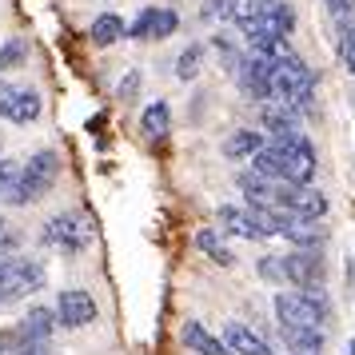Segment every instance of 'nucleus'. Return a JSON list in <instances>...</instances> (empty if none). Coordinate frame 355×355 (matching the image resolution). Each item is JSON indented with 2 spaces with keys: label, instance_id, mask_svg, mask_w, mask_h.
<instances>
[{
  "label": "nucleus",
  "instance_id": "obj_1",
  "mask_svg": "<svg viewBox=\"0 0 355 355\" xmlns=\"http://www.w3.org/2000/svg\"><path fill=\"white\" fill-rule=\"evenodd\" d=\"M56 180H60V152H56V148H40V152H33L28 160L20 164L17 180H12L8 192H4V204L28 208V204L44 200V196L56 188Z\"/></svg>",
  "mask_w": 355,
  "mask_h": 355
},
{
  "label": "nucleus",
  "instance_id": "obj_2",
  "mask_svg": "<svg viewBox=\"0 0 355 355\" xmlns=\"http://www.w3.org/2000/svg\"><path fill=\"white\" fill-rule=\"evenodd\" d=\"M272 307H275L279 327H311V331H323L331 323V300H327V288L323 284L275 291Z\"/></svg>",
  "mask_w": 355,
  "mask_h": 355
},
{
  "label": "nucleus",
  "instance_id": "obj_3",
  "mask_svg": "<svg viewBox=\"0 0 355 355\" xmlns=\"http://www.w3.org/2000/svg\"><path fill=\"white\" fill-rule=\"evenodd\" d=\"M268 104H279V108H291V112H300V108H311V104H315V76H311V68H307L295 52L279 56V60L272 64Z\"/></svg>",
  "mask_w": 355,
  "mask_h": 355
},
{
  "label": "nucleus",
  "instance_id": "obj_4",
  "mask_svg": "<svg viewBox=\"0 0 355 355\" xmlns=\"http://www.w3.org/2000/svg\"><path fill=\"white\" fill-rule=\"evenodd\" d=\"M44 279H49V272H44L40 259L8 256L0 263V307H8V304H17V300H24V295H33V291H40Z\"/></svg>",
  "mask_w": 355,
  "mask_h": 355
},
{
  "label": "nucleus",
  "instance_id": "obj_5",
  "mask_svg": "<svg viewBox=\"0 0 355 355\" xmlns=\"http://www.w3.org/2000/svg\"><path fill=\"white\" fill-rule=\"evenodd\" d=\"M279 164V184H311L315 180V148L307 136H291V140H268Z\"/></svg>",
  "mask_w": 355,
  "mask_h": 355
},
{
  "label": "nucleus",
  "instance_id": "obj_6",
  "mask_svg": "<svg viewBox=\"0 0 355 355\" xmlns=\"http://www.w3.org/2000/svg\"><path fill=\"white\" fill-rule=\"evenodd\" d=\"M275 208L288 211L291 220H323L331 200H327V192L311 188V184H279L275 188Z\"/></svg>",
  "mask_w": 355,
  "mask_h": 355
},
{
  "label": "nucleus",
  "instance_id": "obj_7",
  "mask_svg": "<svg viewBox=\"0 0 355 355\" xmlns=\"http://www.w3.org/2000/svg\"><path fill=\"white\" fill-rule=\"evenodd\" d=\"M40 240L49 243V248H56V252H64V256H76V252L88 248L92 227H88V220H84L80 211H60V216H52L49 224H44Z\"/></svg>",
  "mask_w": 355,
  "mask_h": 355
},
{
  "label": "nucleus",
  "instance_id": "obj_8",
  "mask_svg": "<svg viewBox=\"0 0 355 355\" xmlns=\"http://www.w3.org/2000/svg\"><path fill=\"white\" fill-rule=\"evenodd\" d=\"M279 268H284V288H315L327 275L323 252H288L279 256Z\"/></svg>",
  "mask_w": 355,
  "mask_h": 355
},
{
  "label": "nucleus",
  "instance_id": "obj_9",
  "mask_svg": "<svg viewBox=\"0 0 355 355\" xmlns=\"http://www.w3.org/2000/svg\"><path fill=\"white\" fill-rule=\"evenodd\" d=\"M96 300H92V291L84 288H64L56 295V323L68 327V331H76V327H88V323H96Z\"/></svg>",
  "mask_w": 355,
  "mask_h": 355
},
{
  "label": "nucleus",
  "instance_id": "obj_10",
  "mask_svg": "<svg viewBox=\"0 0 355 355\" xmlns=\"http://www.w3.org/2000/svg\"><path fill=\"white\" fill-rule=\"evenodd\" d=\"M40 108H44V100H40L36 88H12L8 84L0 92V116L12 120V124H33V120H40Z\"/></svg>",
  "mask_w": 355,
  "mask_h": 355
},
{
  "label": "nucleus",
  "instance_id": "obj_11",
  "mask_svg": "<svg viewBox=\"0 0 355 355\" xmlns=\"http://www.w3.org/2000/svg\"><path fill=\"white\" fill-rule=\"evenodd\" d=\"M259 124H263V132H268V140H291V136H304L300 112L279 108V104H263V108H259Z\"/></svg>",
  "mask_w": 355,
  "mask_h": 355
},
{
  "label": "nucleus",
  "instance_id": "obj_12",
  "mask_svg": "<svg viewBox=\"0 0 355 355\" xmlns=\"http://www.w3.org/2000/svg\"><path fill=\"white\" fill-rule=\"evenodd\" d=\"M216 232L220 236H236V240H252V243L263 240V232L252 224L248 208H236V204H224V208L216 211Z\"/></svg>",
  "mask_w": 355,
  "mask_h": 355
},
{
  "label": "nucleus",
  "instance_id": "obj_13",
  "mask_svg": "<svg viewBox=\"0 0 355 355\" xmlns=\"http://www.w3.org/2000/svg\"><path fill=\"white\" fill-rule=\"evenodd\" d=\"M279 236H284L295 252H320L323 243H327V227H323V220H288Z\"/></svg>",
  "mask_w": 355,
  "mask_h": 355
},
{
  "label": "nucleus",
  "instance_id": "obj_14",
  "mask_svg": "<svg viewBox=\"0 0 355 355\" xmlns=\"http://www.w3.org/2000/svg\"><path fill=\"white\" fill-rule=\"evenodd\" d=\"M220 339L227 343V352H232V355H275L272 343L259 336V331H252L248 323H236V320L224 327V336H220Z\"/></svg>",
  "mask_w": 355,
  "mask_h": 355
},
{
  "label": "nucleus",
  "instance_id": "obj_15",
  "mask_svg": "<svg viewBox=\"0 0 355 355\" xmlns=\"http://www.w3.org/2000/svg\"><path fill=\"white\" fill-rule=\"evenodd\" d=\"M180 339H184V347H188L192 355H232L224 339L216 336V331H208L200 320L184 323V327H180Z\"/></svg>",
  "mask_w": 355,
  "mask_h": 355
},
{
  "label": "nucleus",
  "instance_id": "obj_16",
  "mask_svg": "<svg viewBox=\"0 0 355 355\" xmlns=\"http://www.w3.org/2000/svg\"><path fill=\"white\" fill-rule=\"evenodd\" d=\"M124 36H128V24H124L120 12H100V17L92 20V28H88V40H92L96 49H112Z\"/></svg>",
  "mask_w": 355,
  "mask_h": 355
},
{
  "label": "nucleus",
  "instance_id": "obj_17",
  "mask_svg": "<svg viewBox=\"0 0 355 355\" xmlns=\"http://www.w3.org/2000/svg\"><path fill=\"white\" fill-rule=\"evenodd\" d=\"M236 184H240V192L248 196V204H263V208H275V180L259 176V172H252V168H243L240 176H236Z\"/></svg>",
  "mask_w": 355,
  "mask_h": 355
},
{
  "label": "nucleus",
  "instance_id": "obj_18",
  "mask_svg": "<svg viewBox=\"0 0 355 355\" xmlns=\"http://www.w3.org/2000/svg\"><path fill=\"white\" fill-rule=\"evenodd\" d=\"M268 144V136H263V132H252V128H240V132H232V136H227L224 144H220V152H224L227 160H252V156H256L259 148Z\"/></svg>",
  "mask_w": 355,
  "mask_h": 355
},
{
  "label": "nucleus",
  "instance_id": "obj_19",
  "mask_svg": "<svg viewBox=\"0 0 355 355\" xmlns=\"http://www.w3.org/2000/svg\"><path fill=\"white\" fill-rule=\"evenodd\" d=\"M140 132H144L152 144H160L164 136L172 132V108H168V100H152L144 112H140Z\"/></svg>",
  "mask_w": 355,
  "mask_h": 355
},
{
  "label": "nucleus",
  "instance_id": "obj_20",
  "mask_svg": "<svg viewBox=\"0 0 355 355\" xmlns=\"http://www.w3.org/2000/svg\"><path fill=\"white\" fill-rule=\"evenodd\" d=\"M279 336H284L291 355H323V331H311V327H279Z\"/></svg>",
  "mask_w": 355,
  "mask_h": 355
},
{
  "label": "nucleus",
  "instance_id": "obj_21",
  "mask_svg": "<svg viewBox=\"0 0 355 355\" xmlns=\"http://www.w3.org/2000/svg\"><path fill=\"white\" fill-rule=\"evenodd\" d=\"M196 248H200L211 263H220V268H232V263H236L232 248L224 243V236H220L216 227H200V232H196Z\"/></svg>",
  "mask_w": 355,
  "mask_h": 355
},
{
  "label": "nucleus",
  "instance_id": "obj_22",
  "mask_svg": "<svg viewBox=\"0 0 355 355\" xmlns=\"http://www.w3.org/2000/svg\"><path fill=\"white\" fill-rule=\"evenodd\" d=\"M336 24V56L339 64L355 76V17L352 20H331Z\"/></svg>",
  "mask_w": 355,
  "mask_h": 355
},
{
  "label": "nucleus",
  "instance_id": "obj_23",
  "mask_svg": "<svg viewBox=\"0 0 355 355\" xmlns=\"http://www.w3.org/2000/svg\"><path fill=\"white\" fill-rule=\"evenodd\" d=\"M259 12L272 20L275 33L291 40V33H295V8H291L288 0H263V8H259Z\"/></svg>",
  "mask_w": 355,
  "mask_h": 355
},
{
  "label": "nucleus",
  "instance_id": "obj_24",
  "mask_svg": "<svg viewBox=\"0 0 355 355\" xmlns=\"http://www.w3.org/2000/svg\"><path fill=\"white\" fill-rule=\"evenodd\" d=\"M200 68H204V44H188V49H180V56H176V76L180 80H196Z\"/></svg>",
  "mask_w": 355,
  "mask_h": 355
},
{
  "label": "nucleus",
  "instance_id": "obj_25",
  "mask_svg": "<svg viewBox=\"0 0 355 355\" xmlns=\"http://www.w3.org/2000/svg\"><path fill=\"white\" fill-rule=\"evenodd\" d=\"M24 60H28V40L12 36V40H4V44H0V76H4V72H12V68H20Z\"/></svg>",
  "mask_w": 355,
  "mask_h": 355
},
{
  "label": "nucleus",
  "instance_id": "obj_26",
  "mask_svg": "<svg viewBox=\"0 0 355 355\" xmlns=\"http://www.w3.org/2000/svg\"><path fill=\"white\" fill-rule=\"evenodd\" d=\"M156 4H148V8H140V17L128 24V40H152V33H156Z\"/></svg>",
  "mask_w": 355,
  "mask_h": 355
},
{
  "label": "nucleus",
  "instance_id": "obj_27",
  "mask_svg": "<svg viewBox=\"0 0 355 355\" xmlns=\"http://www.w3.org/2000/svg\"><path fill=\"white\" fill-rule=\"evenodd\" d=\"M180 28V12L176 8H160L156 12V33H152V40H168V36H176Z\"/></svg>",
  "mask_w": 355,
  "mask_h": 355
},
{
  "label": "nucleus",
  "instance_id": "obj_28",
  "mask_svg": "<svg viewBox=\"0 0 355 355\" xmlns=\"http://www.w3.org/2000/svg\"><path fill=\"white\" fill-rule=\"evenodd\" d=\"M140 88H144V76H140V68H132L128 76L120 80V88H116V96H120V104H136V96H140Z\"/></svg>",
  "mask_w": 355,
  "mask_h": 355
},
{
  "label": "nucleus",
  "instance_id": "obj_29",
  "mask_svg": "<svg viewBox=\"0 0 355 355\" xmlns=\"http://www.w3.org/2000/svg\"><path fill=\"white\" fill-rule=\"evenodd\" d=\"M256 272L263 275L268 284H279V288H284V268H279V256H259Z\"/></svg>",
  "mask_w": 355,
  "mask_h": 355
},
{
  "label": "nucleus",
  "instance_id": "obj_30",
  "mask_svg": "<svg viewBox=\"0 0 355 355\" xmlns=\"http://www.w3.org/2000/svg\"><path fill=\"white\" fill-rule=\"evenodd\" d=\"M323 4H327L331 20H352L355 17V0H323Z\"/></svg>",
  "mask_w": 355,
  "mask_h": 355
},
{
  "label": "nucleus",
  "instance_id": "obj_31",
  "mask_svg": "<svg viewBox=\"0 0 355 355\" xmlns=\"http://www.w3.org/2000/svg\"><path fill=\"white\" fill-rule=\"evenodd\" d=\"M17 172H20L17 160H0V200H4V192H8V184L17 180Z\"/></svg>",
  "mask_w": 355,
  "mask_h": 355
},
{
  "label": "nucleus",
  "instance_id": "obj_32",
  "mask_svg": "<svg viewBox=\"0 0 355 355\" xmlns=\"http://www.w3.org/2000/svg\"><path fill=\"white\" fill-rule=\"evenodd\" d=\"M8 236H12V232H8V224H4V220H0V240H8Z\"/></svg>",
  "mask_w": 355,
  "mask_h": 355
},
{
  "label": "nucleus",
  "instance_id": "obj_33",
  "mask_svg": "<svg viewBox=\"0 0 355 355\" xmlns=\"http://www.w3.org/2000/svg\"><path fill=\"white\" fill-rule=\"evenodd\" d=\"M347 355H355V339H352V343H347Z\"/></svg>",
  "mask_w": 355,
  "mask_h": 355
},
{
  "label": "nucleus",
  "instance_id": "obj_34",
  "mask_svg": "<svg viewBox=\"0 0 355 355\" xmlns=\"http://www.w3.org/2000/svg\"><path fill=\"white\" fill-rule=\"evenodd\" d=\"M0 140H4V136H0Z\"/></svg>",
  "mask_w": 355,
  "mask_h": 355
},
{
  "label": "nucleus",
  "instance_id": "obj_35",
  "mask_svg": "<svg viewBox=\"0 0 355 355\" xmlns=\"http://www.w3.org/2000/svg\"><path fill=\"white\" fill-rule=\"evenodd\" d=\"M0 355H4V352H0Z\"/></svg>",
  "mask_w": 355,
  "mask_h": 355
}]
</instances>
